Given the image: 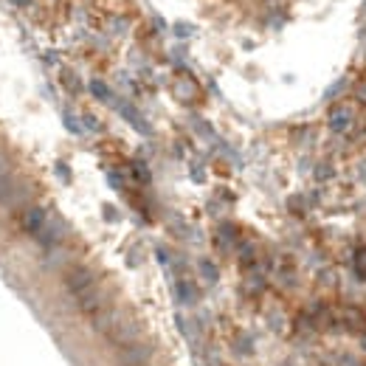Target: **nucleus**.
<instances>
[{"label":"nucleus","instance_id":"obj_4","mask_svg":"<svg viewBox=\"0 0 366 366\" xmlns=\"http://www.w3.org/2000/svg\"><path fill=\"white\" fill-rule=\"evenodd\" d=\"M104 298H107V293L102 291L99 285L96 288H90L87 293H82V296H76L73 301H76V310L79 313H87V316H96L99 310H104Z\"/></svg>","mask_w":366,"mask_h":366},{"label":"nucleus","instance_id":"obj_7","mask_svg":"<svg viewBox=\"0 0 366 366\" xmlns=\"http://www.w3.org/2000/svg\"><path fill=\"white\" fill-rule=\"evenodd\" d=\"M45 212L40 209V206H26L23 209V217H20V225H23V231H28V234H40L43 228H45Z\"/></svg>","mask_w":366,"mask_h":366},{"label":"nucleus","instance_id":"obj_11","mask_svg":"<svg viewBox=\"0 0 366 366\" xmlns=\"http://www.w3.org/2000/svg\"><path fill=\"white\" fill-rule=\"evenodd\" d=\"M9 166H11V163H9V155L0 149V178H3V175H9Z\"/></svg>","mask_w":366,"mask_h":366},{"label":"nucleus","instance_id":"obj_2","mask_svg":"<svg viewBox=\"0 0 366 366\" xmlns=\"http://www.w3.org/2000/svg\"><path fill=\"white\" fill-rule=\"evenodd\" d=\"M63 285H65V291L76 298V296L87 293L90 288H96V274H93L87 265H71V268L65 271V276H63Z\"/></svg>","mask_w":366,"mask_h":366},{"label":"nucleus","instance_id":"obj_3","mask_svg":"<svg viewBox=\"0 0 366 366\" xmlns=\"http://www.w3.org/2000/svg\"><path fill=\"white\" fill-rule=\"evenodd\" d=\"M155 355V344L152 341H139V344H130L124 350H119L116 355V364L119 366H146Z\"/></svg>","mask_w":366,"mask_h":366},{"label":"nucleus","instance_id":"obj_10","mask_svg":"<svg viewBox=\"0 0 366 366\" xmlns=\"http://www.w3.org/2000/svg\"><path fill=\"white\" fill-rule=\"evenodd\" d=\"M65 259H68V251H63L60 245L48 254V259H45V268H63L65 265Z\"/></svg>","mask_w":366,"mask_h":366},{"label":"nucleus","instance_id":"obj_8","mask_svg":"<svg viewBox=\"0 0 366 366\" xmlns=\"http://www.w3.org/2000/svg\"><path fill=\"white\" fill-rule=\"evenodd\" d=\"M17 186H20V181H17L11 172L0 178V203H3V206H6V200L14 195V189H17Z\"/></svg>","mask_w":366,"mask_h":366},{"label":"nucleus","instance_id":"obj_5","mask_svg":"<svg viewBox=\"0 0 366 366\" xmlns=\"http://www.w3.org/2000/svg\"><path fill=\"white\" fill-rule=\"evenodd\" d=\"M65 231H68V228H65V222H63L60 217H54V220H48V222H45V228L37 234V239H40L45 248H57V245L63 242Z\"/></svg>","mask_w":366,"mask_h":366},{"label":"nucleus","instance_id":"obj_9","mask_svg":"<svg viewBox=\"0 0 366 366\" xmlns=\"http://www.w3.org/2000/svg\"><path fill=\"white\" fill-rule=\"evenodd\" d=\"M347 122H350V110H344V107H338V110H333V116H330V127L333 130H347Z\"/></svg>","mask_w":366,"mask_h":366},{"label":"nucleus","instance_id":"obj_6","mask_svg":"<svg viewBox=\"0 0 366 366\" xmlns=\"http://www.w3.org/2000/svg\"><path fill=\"white\" fill-rule=\"evenodd\" d=\"M122 318H124V316H122V310H119V307H104V310H99L96 316H90V321H93V330H96V333H110Z\"/></svg>","mask_w":366,"mask_h":366},{"label":"nucleus","instance_id":"obj_1","mask_svg":"<svg viewBox=\"0 0 366 366\" xmlns=\"http://www.w3.org/2000/svg\"><path fill=\"white\" fill-rule=\"evenodd\" d=\"M144 335V324L139 318H122L110 333H107V341L116 347V350H124L130 344H139Z\"/></svg>","mask_w":366,"mask_h":366}]
</instances>
